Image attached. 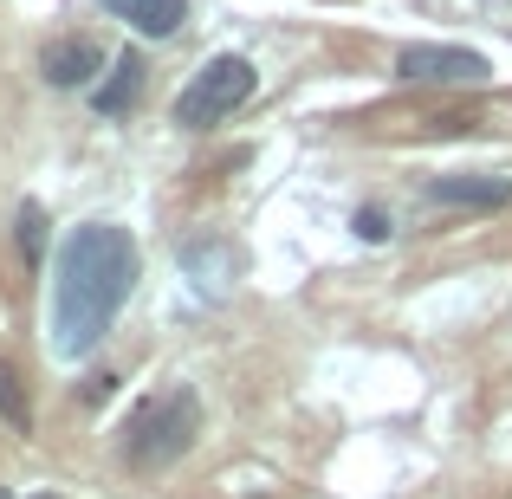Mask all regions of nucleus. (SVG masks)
Masks as SVG:
<instances>
[{
	"mask_svg": "<svg viewBox=\"0 0 512 499\" xmlns=\"http://www.w3.org/2000/svg\"><path fill=\"white\" fill-rule=\"evenodd\" d=\"M39 247H46V214L26 201V208H20V253H26V260H39Z\"/></svg>",
	"mask_w": 512,
	"mask_h": 499,
	"instance_id": "obj_10",
	"label": "nucleus"
},
{
	"mask_svg": "<svg viewBox=\"0 0 512 499\" xmlns=\"http://www.w3.org/2000/svg\"><path fill=\"white\" fill-rule=\"evenodd\" d=\"M0 499H20V493H0ZM26 499H59V493H26Z\"/></svg>",
	"mask_w": 512,
	"mask_h": 499,
	"instance_id": "obj_13",
	"label": "nucleus"
},
{
	"mask_svg": "<svg viewBox=\"0 0 512 499\" xmlns=\"http://www.w3.org/2000/svg\"><path fill=\"white\" fill-rule=\"evenodd\" d=\"M111 389H117L111 376H91V383H85V402H104V396H111Z\"/></svg>",
	"mask_w": 512,
	"mask_h": 499,
	"instance_id": "obj_12",
	"label": "nucleus"
},
{
	"mask_svg": "<svg viewBox=\"0 0 512 499\" xmlns=\"http://www.w3.org/2000/svg\"><path fill=\"white\" fill-rule=\"evenodd\" d=\"M201 435V396L195 383H169L156 389V396H143L137 409H130L124 435H117V454H124L130 467H143V474H156V467H175L188 448H195Z\"/></svg>",
	"mask_w": 512,
	"mask_h": 499,
	"instance_id": "obj_2",
	"label": "nucleus"
},
{
	"mask_svg": "<svg viewBox=\"0 0 512 499\" xmlns=\"http://www.w3.org/2000/svg\"><path fill=\"white\" fill-rule=\"evenodd\" d=\"M104 13L124 20L130 33H143V39H169V33H182V20H188L182 0H104Z\"/></svg>",
	"mask_w": 512,
	"mask_h": 499,
	"instance_id": "obj_7",
	"label": "nucleus"
},
{
	"mask_svg": "<svg viewBox=\"0 0 512 499\" xmlns=\"http://www.w3.org/2000/svg\"><path fill=\"white\" fill-rule=\"evenodd\" d=\"M0 422H7L13 435H33V409H26V383H20V370H13L7 357H0Z\"/></svg>",
	"mask_w": 512,
	"mask_h": 499,
	"instance_id": "obj_9",
	"label": "nucleus"
},
{
	"mask_svg": "<svg viewBox=\"0 0 512 499\" xmlns=\"http://www.w3.org/2000/svg\"><path fill=\"white\" fill-rule=\"evenodd\" d=\"M39 72H46V85L78 91V85H91V72H104V46L85 33H59L39 46Z\"/></svg>",
	"mask_w": 512,
	"mask_h": 499,
	"instance_id": "obj_5",
	"label": "nucleus"
},
{
	"mask_svg": "<svg viewBox=\"0 0 512 499\" xmlns=\"http://www.w3.org/2000/svg\"><path fill=\"white\" fill-rule=\"evenodd\" d=\"M130 286H137V240L117 221H85L65 234L52 260V357L78 363L117 325Z\"/></svg>",
	"mask_w": 512,
	"mask_h": 499,
	"instance_id": "obj_1",
	"label": "nucleus"
},
{
	"mask_svg": "<svg viewBox=\"0 0 512 499\" xmlns=\"http://www.w3.org/2000/svg\"><path fill=\"white\" fill-rule=\"evenodd\" d=\"M350 227H357L363 240H389V214H376V208H357V221H350Z\"/></svg>",
	"mask_w": 512,
	"mask_h": 499,
	"instance_id": "obj_11",
	"label": "nucleus"
},
{
	"mask_svg": "<svg viewBox=\"0 0 512 499\" xmlns=\"http://www.w3.org/2000/svg\"><path fill=\"white\" fill-rule=\"evenodd\" d=\"M428 201H435V208H506L512 182L506 175H435V182H428Z\"/></svg>",
	"mask_w": 512,
	"mask_h": 499,
	"instance_id": "obj_6",
	"label": "nucleus"
},
{
	"mask_svg": "<svg viewBox=\"0 0 512 499\" xmlns=\"http://www.w3.org/2000/svg\"><path fill=\"white\" fill-rule=\"evenodd\" d=\"M137 91H143V59L137 52H124L117 59V72H111V85H98V117H130V104H137Z\"/></svg>",
	"mask_w": 512,
	"mask_h": 499,
	"instance_id": "obj_8",
	"label": "nucleus"
},
{
	"mask_svg": "<svg viewBox=\"0 0 512 499\" xmlns=\"http://www.w3.org/2000/svg\"><path fill=\"white\" fill-rule=\"evenodd\" d=\"M396 78H409V85H487L493 65L467 46H402Z\"/></svg>",
	"mask_w": 512,
	"mask_h": 499,
	"instance_id": "obj_4",
	"label": "nucleus"
},
{
	"mask_svg": "<svg viewBox=\"0 0 512 499\" xmlns=\"http://www.w3.org/2000/svg\"><path fill=\"white\" fill-rule=\"evenodd\" d=\"M253 85H260L253 59H240V52H221V59H208V65H201V72L182 85V98H175V124H182V130L221 124L227 111H240V104L253 98Z\"/></svg>",
	"mask_w": 512,
	"mask_h": 499,
	"instance_id": "obj_3",
	"label": "nucleus"
}]
</instances>
